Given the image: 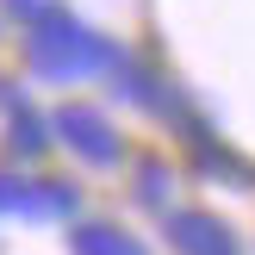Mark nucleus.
Instances as JSON below:
<instances>
[{
    "mask_svg": "<svg viewBox=\"0 0 255 255\" xmlns=\"http://www.w3.org/2000/svg\"><path fill=\"white\" fill-rule=\"evenodd\" d=\"M137 199L149 212H174V168L168 162H137Z\"/></svg>",
    "mask_w": 255,
    "mask_h": 255,
    "instance_id": "obj_6",
    "label": "nucleus"
},
{
    "mask_svg": "<svg viewBox=\"0 0 255 255\" xmlns=\"http://www.w3.org/2000/svg\"><path fill=\"white\" fill-rule=\"evenodd\" d=\"M25 62H31L37 81L75 87V81H94L100 69H112L119 50H112L94 25L69 19V12H50V19H37L31 31H25Z\"/></svg>",
    "mask_w": 255,
    "mask_h": 255,
    "instance_id": "obj_1",
    "label": "nucleus"
},
{
    "mask_svg": "<svg viewBox=\"0 0 255 255\" xmlns=\"http://www.w3.org/2000/svg\"><path fill=\"white\" fill-rule=\"evenodd\" d=\"M0 6H6V12H19L25 25H37V19H50V12H56L50 0H0Z\"/></svg>",
    "mask_w": 255,
    "mask_h": 255,
    "instance_id": "obj_8",
    "label": "nucleus"
},
{
    "mask_svg": "<svg viewBox=\"0 0 255 255\" xmlns=\"http://www.w3.org/2000/svg\"><path fill=\"white\" fill-rule=\"evenodd\" d=\"M69 255H149V243L137 231H125V224H112V218H75Z\"/></svg>",
    "mask_w": 255,
    "mask_h": 255,
    "instance_id": "obj_5",
    "label": "nucleus"
},
{
    "mask_svg": "<svg viewBox=\"0 0 255 255\" xmlns=\"http://www.w3.org/2000/svg\"><path fill=\"white\" fill-rule=\"evenodd\" d=\"M50 131H56V143L69 149L75 162H87V168H119L125 162V137H119V125L100 106H56Z\"/></svg>",
    "mask_w": 255,
    "mask_h": 255,
    "instance_id": "obj_3",
    "label": "nucleus"
},
{
    "mask_svg": "<svg viewBox=\"0 0 255 255\" xmlns=\"http://www.w3.org/2000/svg\"><path fill=\"white\" fill-rule=\"evenodd\" d=\"M6 143H12V156H44L50 143H56V131H50L37 112H12V125H6Z\"/></svg>",
    "mask_w": 255,
    "mask_h": 255,
    "instance_id": "obj_7",
    "label": "nucleus"
},
{
    "mask_svg": "<svg viewBox=\"0 0 255 255\" xmlns=\"http://www.w3.org/2000/svg\"><path fill=\"white\" fill-rule=\"evenodd\" d=\"M81 212V187L56 181V174H0V218L19 224H75Z\"/></svg>",
    "mask_w": 255,
    "mask_h": 255,
    "instance_id": "obj_2",
    "label": "nucleus"
},
{
    "mask_svg": "<svg viewBox=\"0 0 255 255\" xmlns=\"http://www.w3.org/2000/svg\"><path fill=\"white\" fill-rule=\"evenodd\" d=\"M162 237H168L174 255H243L237 224L218 218V212H206V206H174V212H162Z\"/></svg>",
    "mask_w": 255,
    "mask_h": 255,
    "instance_id": "obj_4",
    "label": "nucleus"
}]
</instances>
